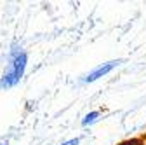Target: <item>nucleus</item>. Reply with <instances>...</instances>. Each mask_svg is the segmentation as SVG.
Instances as JSON below:
<instances>
[{
	"instance_id": "1",
	"label": "nucleus",
	"mask_w": 146,
	"mask_h": 145,
	"mask_svg": "<svg viewBox=\"0 0 146 145\" xmlns=\"http://www.w3.org/2000/svg\"><path fill=\"white\" fill-rule=\"evenodd\" d=\"M28 65V54L17 46H12V51L9 54V61H7V68L4 72V75L0 77V89H11L16 84H19L25 70Z\"/></svg>"
},
{
	"instance_id": "2",
	"label": "nucleus",
	"mask_w": 146,
	"mask_h": 145,
	"mask_svg": "<svg viewBox=\"0 0 146 145\" xmlns=\"http://www.w3.org/2000/svg\"><path fill=\"white\" fill-rule=\"evenodd\" d=\"M122 63V60H113V61H106V63H103V65H99V66H96L92 72H89V74L82 79V82L84 84H90V82H96L98 79H101V77H104V75H108L111 70H115L118 65Z\"/></svg>"
},
{
	"instance_id": "3",
	"label": "nucleus",
	"mask_w": 146,
	"mask_h": 145,
	"mask_svg": "<svg viewBox=\"0 0 146 145\" xmlns=\"http://www.w3.org/2000/svg\"><path fill=\"white\" fill-rule=\"evenodd\" d=\"M99 117H101V112H99V110L89 112V114H85V117L82 119V126H90V124H94V122H98Z\"/></svg>"
},
{
	"instance_id": "4",
	"label": "nucleus",
	"mask_w": 146,
	"mask_h": 145,
	"mask_svg": "<svg viewBox=\"0 0 146 145\" xmlns=\"http://www.w3.org/2000/svg\"><path fill=\"white\" fill-rule=\"evenodd\" d=\"M118 145H143V142L141 140H125V142H122V143H118Z\"/></svg>"
},
{
	"instance_id": "5",
	"label": "nucleus",
	"mask_w": 146,
	"mask_h": 145,
	"mask_svg": "<svg viewBox=\"0 0 146 145\" xmlns=\"http://www.w3.org/2000/svg\"><path fill=\"white\" fill-rule=\"evenodd\" d=\"M61 145H80V138H71L68 142H63Z\"/></svg>"
},
{
	"instance_id": "6",
	"label": "nucleus",
	"mask_w": 146,
	"mask_h": 145,
	"mask_svg": "<svg viewBox=\"0 0 146 145\" xmlns=\"http://www.w3.org/2000/svg\"><path fill=\"white\" fill-rule=\"evenodd\" d=\"M0 145H7V142H0Z\"/></svg>"
}]
</instances>
